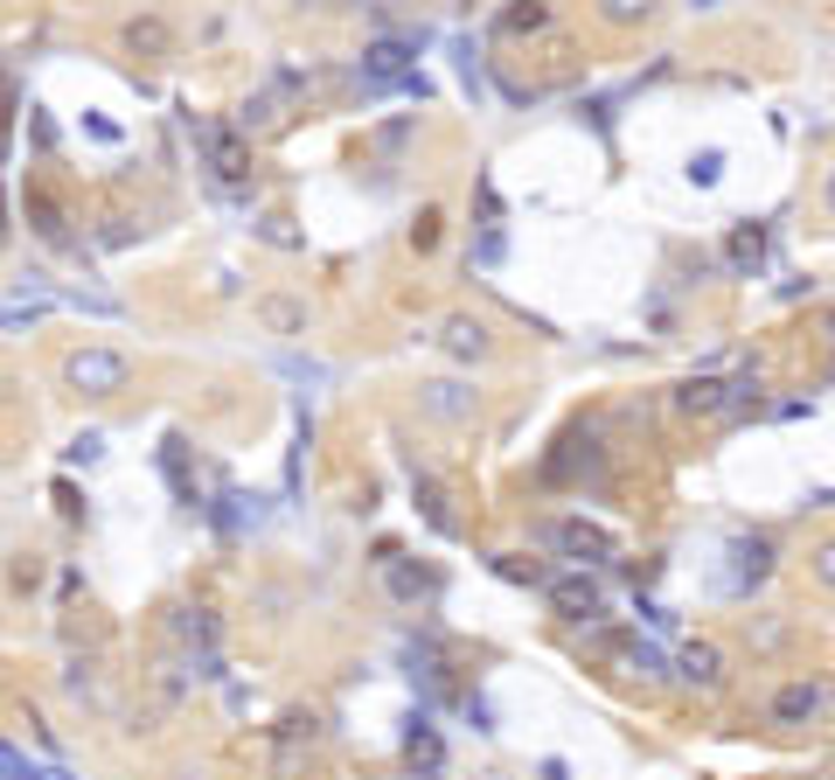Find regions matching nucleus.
<instances>
[{"label": "nucleus", "mask_w": 835, "mask_h": 780, "mask_svg": "<svg viewBox=\"0 0 835 780\" xmlns=\"http://www.w3.org/2000/svg\"><path fill=\"white\" fill-rule=\"evenodd\" d=\"M411 494H418V509H425V523L439 529V537H452V529H460V523H452V509H446V488L432 481V474H411Z\"/></svg>", "instance_id": "obj_12"}, {"label": "nucleus", "mask_w": 835, "mask_h": 780, "mask_svg": "<svg viewBox=\"0 0 835 780\" xmlns=\"http://www.w3.org/2000/svg\"><path fill=\"white\" fill-rule=\"evenodd\" d=\"M495 572L508 579V585H550V572L537 558H516V550H508V558H495Z\"/></svg>", "instance_id": "obj_17"}, {"label": "nucleus", "mask_w": 835, "mask_h": 780, "mask_svg": "<svg viewBox=\"0 0 835 780\" xmlns=\"http://www.w3.org/2000/svg\"><path fill=\"white\" fill-rule=\"evenodd\" d=\"M98 446H105L98 432H78V440H70V461H98Z\"/></svg>", "instance_id": "obj_27"}, {"label": "nucleus", "mask_w": 835, "mask_h": 780, "mask_svg": "<svg viewBox=\"0 0 835 780\" xmlns=\"http://www.w3.org/2000/svg\"><path fill=\"white\" fill-rule=\"evenodd\" d=\"M550 544H557V550H572L578 564H605V558H613V537H605V529H592V523H578V516L550 529Z\"/></svg>", "instance_id": "obj_5"}, {"label": "nucleus", "mask_w": 835, "mask_h": 780, "mask_svg": "<svg viewBox=\"0 0 835 780\" xmlns=\"http://www.w3.org/2000/svg\"><path fill=\"white\" fill-rule=\"evenodd\" d=\"M452 56H460V84L473 91V98H481L487 84H481V56H473V43H452Z\"/></svg>", "instance_id": "obj_23"}, {"label": "nucleus", "mask_w": 835, "mask_h": 780, "mask_svg": "<svg viewBox=\"0 0 835 780\" xmlns=\"http://www.w3.org/2000/svg\"><path fill=\"white\" fill-rule=\"evenodd\" d=\"M550 599H557V614L572 620H599V579H550Z\"/></svg>", "instance_id": "obj_9"}, {"label": "nucleus", "mask_w": 835, "mask_h": 780, "mask_svg": "<svg viewBox=\"0 0 835 780\" xmlns=\"http://www.w3.org/2000/svg\"><path fill=\"white\" fill-rule=\"evenodd\" d=\"M8 105H14V84L0 78V161H8Z\"/></svg>", "instance_id": "obj_29"}, {"label": "nucleus", "mask_w": 835, "mask_h": 780, "mask_svg": "<svg viewBox=\"0 0 835 780\" xmlns=\"http://www.w3.org/2000/svg\"><path fill=\"white\" fill-rule=\"evenodd\" d=\"M363 78L369 84H404V78H418V70H411V43H369L363 49Z\"/></svg>", "instance_id": "obj_7"}, {"label": "nucleus", "mask_w": 835, "mask_h": 780, "mask_svg": "<svg viewBox=\"0 0 835 780\" xmlns=\"http://www.w3.org/2000/svg\"><path fill=\"white\" fill-rule=\"evenodd\" d=\"M675 676L690 683V690H725V649H717V641H690V649L675 655Z\"/></svg>", "instance_id": "obj_3"}, {"label": "nucleus", "mask_w": 835, "mask_h": 780, "mask_svg": "<svg viewBox=\"0 0 835 780\" xmlns=\"http://www.w3.org/2000/svg\"><path fill=\"white\" fill-rule=\"evenodd\" d=\"M599 14H605L613 28H626V22H648V14H655V0H599Z\"/></svg>", "instance_id": "obj_19"}, {"label": "nucleus", "mask_w": 835, "mask_h": 780, "mask_svg": "<svg viewBox=\"0 0 835 780\" xmlns=\"http://www.w3.org/2000/svg\"><path fill=\"white\" fill-rule=\"evenodd\" d=\"M550 28V0H516V8H502V35H537Z\"/></svg>", "instance_id": "obj_16"}, {"label": "nucleus", "mask_w": 835, "mask_h": 780, "mask_svg": "<svg viewBox=\"0 0 835 780\" xmlns=\"http://www.w3.org/2000/svg\"><path fill=\"white\" fill-rule=\"evenodd\" d=\"M196 147H202V161L216 167V182H244V175H251V147H244L237 132H223V126L196 119Z\"/></svg>", "instance_id": "obj_2"}, {"label": "nucleus", "mask_w": 835, "mask_h": 780, "mask_svg": "<svg viewBox=\"0 0 835 780\" xmlns=\"http://www.w3.org/2000/svg\"><path fill=\"white\" fill-rule=\"evenodd\" d=\"M439 341H446L452 356H467V363H473V356H487V335H481V321H467V314H452Z\"/></svg>", "instance_id": "obj_15"}, {"label": "nucleus", "mask_w": 835, "mask_h": 780, "mask_svg": "<svg viewBox=\"0 0 835 780\" xmlns=\"http://www.w3.org/2000/svg\"><path fill=\"white\" fill-rule=\"evenodd\" d=\"M126 49H132V56H140V63H161V56H167V49H175V28H167V22H161V14H140V22H132V28H126Z\"/></svg>", "instance_id": "obj_10"}, {"label": "nucleus", "mask_w": 835, "mask_h": 780, "mask_svg": "<svg viewBox=\"0 0 835 780\" xmlns=\"http://www.w3.org/2000/svg\"><path fill=\"white\" fill-rule=\"evenodd\" d=\"M404 753H411V759H425V767H439V738L425 732V718H411V732H404Z\"/></svg>", "instance_id": "obj_20"}, {"label": "nucleus", "mask_w": 835, "mask_h": 780, "mask_svg": "<svg viewBox=\"0 0 835 780\" xmlns=\"http://www.w3.org/2000/svg\"><path fill=\"white\" fill-rule=\"evenodd\" d=\"M822 703H828V690L822 683H787L780 697H773V725H814V718H822Z\"/></svg>", "instance_id": "obj_4"}, {"label": "nucleus", "mask_w": 835, "mask_h": 780, "mask_svg": "<svg viewBox=\"0 0 835 780\" xmlns=\"http://www.w3.org/2000/svg\"><path fill=\"white\" fill-rule=\"evenodd\" d=\"M717 175H725V154H717V147H704V154L690 161V182H696V188H710Z\"/></svg>", "instance_id": "obj_24"}, {"label": "nucleus", "mask_w": 835, "mask_h": 780, "mask_svg": "<svg viewBox=\"0 0 835 780\" xmlns=\"http://www.w3.org/2000/svg\"><path fill=\"white\" fill-rule=\"evenodd\" d=\"M828 328H835V307H828Z\"/></svg>", "instance_id": "obj_31"}, {"label": "nucleus", "mask_w": 835, "mask_h": 780, "mask_svg": "<svg viewBox=\"0 0 835 780\" xmlns=\"http://www.w3.org/2000/svg\"><path fill=\"white\" fill-rule=\"evenodd\" d=\"M49 300H0V328H28V321H43Z\"/></svg>", "instance_id": "obj_22"}, {"label": "nucleus", "mask_w": 835, "mask_h": 780, "mask_svg": "<svg viewBox=\"0 0 835 780\" xmlns=\"http://www.w3.org/2000/svg\"><path fill=\"white\" fill-rule=\"evenodd\" d=\"M626 670H634V676H648V683H661V676H669V662H661V655L648 649V641H634V649H626Z\"/></svg>", "instance_id": "obj_21"}, {"label": "nucleus", "mask_w": 835, "mask_h": 780, "mask_svg": "<svg viewBox=\"0 0 835 780\" xmlns=\"http://www.w3.org/2000/svg\"><path fill=\"white\" fill-rule=\"evenodd\" d=\"M63 376H70V391H84V397H111V391H126L132 363H126L119 349H78L63 363Z\"/></svg>", "instance_id": "obj_1"}, {"label": "nucleus", "mask_w": 835, "mask_h": 780, "mask_svg": "<svg viewBox=\"0 0 835 780\" xmlns=\"http://www.w3.org/2000/svg\"><path fill=\"white\" fill-rule=\"evenodd\" d=\"M258 321L272 335H299L307 328V307H299V300H286V293H272V300H258Z\"/></svg>", "instance_id": "obj_13"}, {"label": "nucleus", "mask_w": 835, "mask_h": 780, "mask_svg": "<svg viewBox=\"0 0 835 780\" xmlns=\"http://www.w3.org/2000/svg\"><path fill=\"white\" fill-rule=\"evenodd\" d=\"M28 217H35V231H43L49 244H63V209H56L49 196H28Z\"/></svg>", "instance_id": "obj_18"}, {"label": "nucleus", "mask_w": 835, "mask_h": 780, "mask_svg": "<svg viewBox=\"0 0 835 780\" xmlns=\"http://www.w3.org/2000/svg\"><path fill=\"white\" fill-rule=\"evenodd\" d=\"M766 572H773V544L766 537H738L731 544V585L745 593V585H758Z\"/></svg>", "instance_id": "obj_8"}, {"label": "nucleus", "mask_w": 835, "mask_h": 780, "mask_svg": "<svg viewBox=\"0 0 835 780\" xmlns=\"http://www.w3.org/2000/svg\"><path fill=\"white\" fill-rule=\"evenodd\" d=\"M384 572H390V599H404V606L439 593V572H425V564H397V558H390Z\"/></svg>", "instance_id": "obj_11"}, {"label": "nucleus", "mask_w": 835, "mask_h": 780, "mask_svg": "<svg viewBox=\"0 0 835 780\" xmlns=\"http://www.w3.org/2000/svg\"><path fill=\"white\" fill-rule=\"evenodd\" d=\"M766 265V231L758 223H738L731 231V272H758Z\"/></svg>", "instance_id": "obj_14"}, {"label": "nucleus", "mask_w": 835, "mask_h": 780, "mask_svg": "<svg viewBox=\"0 0 835 780\" xmlns=\"http://www.w3.org/2000/svg\"><path fill=\"white\" fill-rule=\"evenodd\" d=\"M418 405H425L432 418H446V426H460V418H473L481 397H473L467 384H452V376H439V384H418Z\"/></svg>", "instance_id": "obj_6"}, {"label": "nucleus", "mask_w": 835, "mask_h": 780, "mask_svg": "<svg viewBox=\"0 0 835 780\" xmlns=\"http://www.w3.org/2000/svg\"><path fill=\"white\" fill-rule=\"evenodd\" d=\"M822 202H828V217H835V167H828V182H822Z\"/></svg>", "instance_id": "obj_30"}, {"label": "nucleus", "mask_w": 835, "mask_h": 780, "mask_svg": "<svg viewBox=\"0 0 835 780\" xmlns=\"http://www.w3.org/2000/svg\"><path fill=\"white\" fill-rule=\"evenodd\" d=\"M814 579H822V585H828V593H835V537H828L822 550H814Z\"/></svg>", "instance_id": "obj_26"}, {"label": "nucleus", "mask_w": 835, "mask_h": 780, "mask_svg": "<svg viewBox=\"0 0 835 780\" xmlns=\"http://www.w3.org/2000/svg\"><path fill=\"white\" fill-rule=\"evenodd\" d=\"M439 244V209H425V217L411 223V252H432Z\"/></svg>", "instance_id": "obj_25"}, {"label": "nucleus", "mask_w": 835, "mask_h": 780, "mask_svg": "<svg viewBox=\"0 0 835 780\" xmlns=\"http://www.w3.org/2000/svg\"><path fill=\"white\" fill-rule=\"evenodd\" d=\"M35 579H43V564H35V558H28V550H22V558H14V585H22V593H28V585H35Z\"/></svg>", "instance_id": "obj_28"}]
</instances>
